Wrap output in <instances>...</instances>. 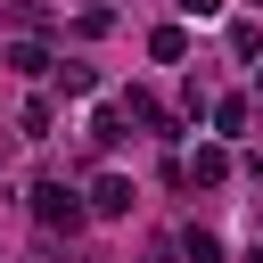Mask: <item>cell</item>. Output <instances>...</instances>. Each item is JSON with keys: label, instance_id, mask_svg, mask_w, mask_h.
Masks as SVG:
<instances>
[{"label": "cell", "instance_id": "6da1fadb", "mask_svg": "<svg viewBox=\"0 0 263 263\" xmlns=\"http://www.w3.org/2000/svg\"><path fill=\"white\" fill-rule=\"evenodd\" d=\"M33 214H41L49 230H82V222H90V205H82L66 181H41V189H33Z\"/></svg>", "mask_w": 263, "mask_h": 263}, {"label": "cell", "instance_id": "7a4b0ae2", "mask_svg": "<svg viewBox=\"0 0 263 263\" xmlns=\"http://www.w3.org/2000/svg\"><path fill=\"white\" fill-rule=\"evenodd\" d=\"M181 181H197V189H222V181H230V148H222V140H205V148L181 164Z\"/></svg>", "mask_w": 263, "mask_h": 263}, {"label": "cell", "instance_id": "3957f363", "mask_svg": "<svg viewBox=\"0 0 263 263\" xmlns=\"http://www.w3.org/2000/svg\"><path fill=\"white\" fill-rule=\"evenodd\" d=\"M123 107H132V115H140V123H148L156 140H181V123H173V115L156 107V90H148V82H132V90H123Z\"/></svg>", "mask_w": 263, "mask_h": 263}, {"label": "cell", "instance_id": "277c9868", "mask_svg": "<svg viewBox=\"0 0 263 263\" xmlns=\"http://www.w3.org/2000/svg\"><path fill=\"white\" fill-rule=\"evenodd\" d=\"M90 214H99V222H123V214H132V181H123V173H99V189H90Z\"/></svg>", "mask_w": 263, "mask_h": 263}, {"label": "cell", "instance_id": "5b68a950", "mask_svg": "<svg viewBox=\"0 0 263 263\" xmlns=\"http://www.w3.org/2000/svg\"><path fill=\"white\" fill-rule=\"evenodd\" d=\"M148 58H156V66H181V58H189V33H181V25H156V33H148Z\"/></svg>", "mask_w": 263, "mask_h": 263}, {"label": "cell", "instance_id": "8992f818", "mask_svg": "<svg viewBox=\"0 0 263 263\" xmlns=\"http://www.w3.org/2000/svg\"><path fill=\"white\" fill-rule=\"evenodd\" d=\"M247 115H255V107H247L238 90H230V99H214V132H222V148H230V140L247 132Z\"/></svg>", "mask_w": 263, "mask_h": 263}, {"label": "cell", "instance_id": "52a82bcc", "mask_svg": "<svg viewBox=\"0 0 263 263\" xmlns=\"http://www.w3.org/2000/svg\"><path fill=\"white\" fill-rule=\"evenodd\" d=\"M49 123H58L49 99H25V107H16V132H25V140H49Z\"/></svg>", "mask_w": 263, "mask_h": 263}, {"label": "cell", "instance_id": "ba28073f", "mask_svg": "<svg viewBox=\"0 0 263 263\" xmlns=\"http://www.w3.org/2000/svg\"><path fill=\"white\" fill-rule=\"evenodd\" d=\"M8 66H16V74H49V49H41V41H8Z\"/></svg>", "mask_w": 263, "mask_h": 263}, {"label": "cell", "instance_id": "9c48e42d", "mask_svg": "<svg viewBox=\"0 0 263 263\" xmlns=\"http://www.w3.org/2000/svg\"><path fill=\"white\" fill-rule=\"evenodd\" d=\"M115 140H123V107H99L90 115V148H115Z\"/></svg>", "mask_w": 263, "mask_h": 263}, {"label": "cell", "instance_id": "30bf717a", "mask_svg": "<svg viewBox=\"0 0 263 263\" xmlns=\"http://www.w3.org/2000/svg\"><path fill=\"white\" fill-rule=\"evenodd\" d=\"M58 90H66V99H82V90H99V74H90V66H58Z\"/></svg>", "mask_w": 263, "mask_h": 263}, {"label": "cell", "instance_id": "8fae6325", "mask_svg": "<svg viewBox=\"0 0 263 263\" xmlns=\"http://www.w3.org/2000/svg\"><path fill=\"white\" fill-rule=\"evenodd\" d=\"M181 247H189V263H222V238H214V230H189Z\"/></svg>", "mask_w": 263, "mask_h": 263}, {"label": "cell", "instance_id": "7c38bea8", "mask_svg": "<svg viewBox=\"0 0 263 263\" xmlns=\"http://www.w3.org/2000/svg\"><path fill=\"white\" fill-rule=\"evenodd\" d=\"M181 16H222V0H173Z\"/></svg>", "mask_w": 263, "mask_h": 263}, {"label": "cell", "instance_id": "4fadbf2b", "mask_svg": "<svg viewBox=\"0 0 263 263\" xmlns=\"http://www.w3.org/2000/svg\"><path fill=\"white\" fill-rule=\"evenodd\" d=\"M247 173H255V189H263V156H247Z\"/></svg>", "mask_w": 263, "mask_h": 263}, {"label": "cell", "instance_id": "5bb4252c", "mask_svg": "<svg viewBox=\"0 0 263 263\" xmlns=\"http://www.w3.org/2000/svg\"><path fill=\"white\" fill-rule=\"evenodd\" d=\"M255 90H263V66H255Z\"/></svg>", "mask_w": 263, "mask_h": 263}]
</instances>
